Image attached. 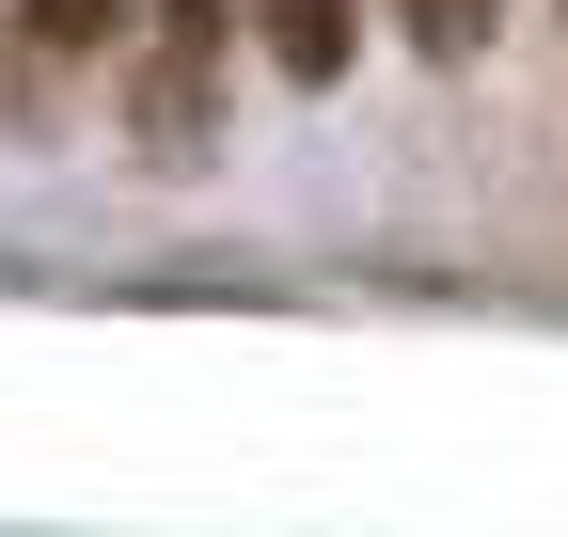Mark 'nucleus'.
<instances>
[{"label": "nucleus", "instance_id": "20e7f679", "mask_svg": "<svg viewBox=\"0 0 568 537\" xmlns=\"http://www.w3.org/2000/svg\"><path fill=\"white\" fill-rule=\"evenodd\" d=\"M395 32H410L426 63H474V48H489V0H395Z\"/></svg>", "mask_w": 568, "mask_h": 537}, {"label": "nucleus", "instance_id": "7ed1b4c3", "mask_svg": "<svg viewBox=\"0 0 568 537\" xmlns=\"http://www.w3.org/2000/svg\"><path fill=\"white\" fill-rule=\"evenodd\" d=\"M111 32H126V0H17V63H32V95H48L80 48H111Z\"/></svg>", "mask_w": 568, "mask_h": 537}, {"label": "nucleus", "instance_id": "f03ea898", "mask_svg": "<svg viewBox=\"0 0 568 537\" xmlns=\"http://www.w3.org/2000/svg\"><path fill=\"white\" fill-rule=\"evenodd\" d=\"M237 17H253V48H268L301 95H332V80H347V32H364L347 0H237Z\"/></svg>", "mask_w": 568, "mask_h": 537}, {"label": "nucleus", "instance_id": "f257e3e1", "mask_svg": "<svg viewBox=\"0 0 568 537\" xmlns=\"http://www.w3.org/2000/svg\"><path fill=\"white\" fill-rule=\"evenodd\" d=\"M222 63H237V0H142V48H126V143L190 174L222 143Z\"/></svg>", "mask_w": 568, "mask_h": 537}]
</instances>
